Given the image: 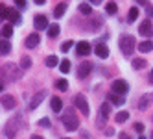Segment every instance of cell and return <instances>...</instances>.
Returning a JSON list of instances; mask_svg holds the SVG:
<instances>
[{"label":"cell","mask_w":153,"mask_h":139,"mask_svg":"<svg viewBox=\"0 0 153 139\" xmlns=\"http://www.w3.org/2000/svg\"><path fill=\"white\" fill-rule=\"evenodd\" d=\"M146 11H148V15H149V17H153V8H151V6H148V8H146Z\"/></svg>","instance_id":"37"},{"label":"cell","mask_w":153,"mask_h":139,"mask_svg":"<svg viewBox=\"0 0 153 139\" xmlns=\"http://www.w3.org/2000/svg\"><path fill=\"white\" fill-rule=\"evenodd\" d=\"M50 104H52V110L56 111V113H59V111L63 110V102H61V98H59V97H53Z\"/></svg>","instance_id":"17"},{"label":"cell","mask_w":153,"mask_h":139,"mask_svg":"<svg viewBox=\"0 0 153 139\" xmlns=\"http://www.w3.org/2000/svg\"><path fill=\"white\" fill-rule=\"evenodd\" d=\"M35 28H37V30L48 28V19H46L45 15H37V17H35Z\"/></svg>","instance_id":"14"},{"label":"cell","mask_w":153,"mask_h":139,"mask_svg":"<svg viewBox=\"0 0 153 139\" xmlns=\"http://www.w3.org/2000/svg\"><path fill=\"white\" fill-rule=\"evenodd\" d=\"M129 119V113L127 111H120L118 115H116V122H126Z\"/></svg>","instance_id":"28"},{"label":"cell","mask_w":153,"mask_h":139,"mask_svg":"<svg viewBox=\"0 0 153 139\" xmlns=\"http://www.w3.org/2000/svg\"><path fill=\"white\" fill-rule=\"evenodd\" d=\"M135 130L137 132H142V130H144V124H142V122H135Z\"/></svg>","instance_id":"36"},{"label":"cell","mask_w":153,"mask_h":139,"mask_svg":"<svg viewBox=\"0 0 153 139\" xmlns=\"http://www.w3.org/2000/svg\"><path fill=\"white\" fill-rule=\"evenodd\" d=\"M138 50H140V52H151V50H153V43H151V41L140 43V45H138Z\"/></svg>","instance_id":"21"},{"label":"cell","mask_w":153,"mask_h":139,"mask_svg":"<svg viewBox=\"0 0 153 139\" xmlns=\"http://www.w3.org/2000/svg\"><path fill=\"white\" fill-rule=\"evenodd\" d=\"M17 6H19V8H24V6H26V2H24V0H20V2H17Z\"/></svg>","instance_id":"38"},{"label":"cell","mask_w":153,"mask_h":139,"mask_svg":"<svg viewBox=\"0 0 153 139\" xmlns=\"http://www.w3.org/2000/svg\"><path fill=\"white\" fill-rule=\"evenodd\" d=\"M76 54H79V56H87V54H91V45L87 41H81L76 45Z\"/></svg>","instance_id":"10"},{"label":"cell","mask_w":153,"mask_h":139,"mask_svg":"<svg viewBox=\"0 0 153 139\" xmlns=\"http://www.w3.org/2000/svg\"><path fill=\"white\" fill-rule=\"evenodd\" d=\"M63 139H70V137H63Z\"/></svg>","instance_id":"41"},{"label":"cell","mask_w":153,"mask_h":139,"mask_svg":"<svg viewBox=\"0 0 153 139\" xmlns=\"http://www.w3.org/2000/svg\"><path fill=\"white\" fill-rule=\"evenodd\" d=\"M138 139H146V137H144V135H140V137H138Z\"/></svg>","instance_id":"40"},{"label":"cell","mask_w":153,"mask_h":139,"mask_svg":"<svg viewBox=\"0 0 153 139\" xmlns=\"http://www.w3.org/2000/svg\"><path fill=\"white\" fill-rule=\"evenodd\" d=\"M74 104H76V108H78L83 115H89L91 110H89V102H87V98L83 97V95H78V97L74 98Z\"/></svg>","instance_id":"4"},{"label":"cell","mask_w":153,"mask_h":139,"mask_svg":"<svg viewBox=\"0 0 153 139\" xmlns=\"http://www.w3.org/2000/svg\"><path fill=\"white\" fill-rule=\"evenodd\" d=\"M91 71H92V63L83 61L81 65L78 67V78H87V76L91 74Z\"/></svg>","instance_id":"7"},{"label":"cell","mask_w":153,"mask_h":139,"mask_svg":"<svg viewBox=\"0 0 153 139\" xmlns=\"http://www.w3.org/2000/svg\"><path fill=\"white\" fill-rule=\"evenodd\" d=\"M109 113H111V106H109L107 102L102 104V108H100V117H102V119H109Z\"/></svg>","instance_id":"19"},{"label":"cell","mask_w":153,"mask_h":139,"mask_svg":"<svg viewBox=\"0 0 153 139\" xmlns=\"http://www.w3.org/2000/svg\"><path fill=\"white\" fill-rule=\"evenodd\" d=\"M15 98L11 97V95H4V97H2V108L4 110H13L15 108Z\"/></svg>","instance_id":"11"},{"label":"cell","mask_w":153,"mask_h":139,"mask_svg":"<svg viewBox=\"0 0 153 139\" xmlns=\"http://www.w3.org/2000/svg\"><path fill=\"white\" fill-rule=\"evenodd\" d=\"M109 100H111L113 104H116V106H122V104L126 102V98L122 97V95H116V93H111V95H109Z\"/></svg>","instance_id":"16"},{"label":"cell","mask_w":153,"mask_h":139,"mask_svg":"<svg viewBox=\"0 0 153 139\" xmlns=\"http://www.w3.org/2000/svg\"><path fill=\"white\" fill-rule=\"evenodd\" d=\"M0 52H2V56H6V54L11 52V45H9L7 39H2V43H0Z\"/></svg>","instance_id":"18"},{"label":"cell","mask_w":153,"mask_h":139,"mask_svg":"<svg viewBox=\"0 0 153 139\" xmlns=\"http://www.w3.org/2000/svg\"><path fill=\"white\" fill-rule=\"evenodd\" d=\"M57 89H59V91H67V89H68L67 80H57Z\"/></svg>","instance_id":"33"},{"label":"cell","mask_w":153,"mask_h":139,"mask_svg":"<svg viewBox=\"0 0 153 139\" xmlns=\"http://www.w3.org/2000/svg\"><path fill=\"white\" fill-rule=\"evenodd\" d=\"M72 48V41H67V43H63V47H61V52H67Z\"/></svg>","instance_id":"34"},{"label":"cell","mask_w":153,"mask_h":139,"mask_svg":"<svg viewBox=\"0 0 153 139\" xmlns=\"http://www.w3.org/2000/svg\"><path fill=\"white\" fill-rule=\"evenodd\" d=\"M127 89H129V85H127L126 80H114L113 82V93H116V95H126Z\"/></svg>","instance_id":"6"},{"label":"cell","mask_w":153,"mask_h":139,"mask_svg":"<svg viewBox=\"0 0 153 139\" xmlns=\"http://www.w3.org/2000/svg\"><path fill=\"white\" fill-rule=\"evenodd\" d=\"M11 34H13L11 24H6V26L2 28V37H4V39H7V37H11Z\"/></svg>","instance_id":"25"},{"label":"cell","mask_w":153,"mask_h":139,"mask_svg":"<svg viewBox=\"0 0 153 139\" xmlns=\"http://www.w3.org/2000/svg\"><path fill=\"white\" fill-rule=\"evenodd\" d=\"M138 32L144 37H151V34H153V23L148 19V20H144V23L140 24V28H138Z\"/></svg>","instance_id":"8"},{"label":"cell","mask_w":153,"mask_h":139,"mask_svg":"<svg viewBox=\"0 0 153 139\" xmlns=\"http://www.w3.org/2000/svg\"><path fill=\"white\" fill-rule=\"evenodd\" d=\"M63 124H65V128H67L68 132L78 130L79 121H78V115H76L74 110H65V113H63Z\"/></svg>","instance_id":"1"},{"label":"cell","mask_w":153,"mask_h":139,"mask_svg":"<svg viewBox=\"0 0 153 139\" xmlns=\"http://www.w3.org/2000/svg\"><path fill=\"white\" fill-rule=\"evenodd\" d=\"M19 122V117H15V119H11V121H7V124L4 126V132H6V137H15V134H17V128L19 126H15Z\"/></svg>","instance_id":"5"},{"label":"cell","mask_w":153,"mask_h":139,"mask_svg":"<svg viewBox=\"0 0 153 139\" xmlns=\"http://www.w3.org/2000/svg\"><path fill=\"white\" fill-rule=\"evenodd\" d=\"M24 45H26L28 48H35V47L39 45V35H37V34H30V35L26 37V41H24Z\"/></svg>","instance_id":"13"},{"label":"cell","mask_w":153,"mask_h":139,"mask_svg":"<svg viewBox=\"0 0 153 139\" xmlns=\"http://www.w3.org/2000/svg\"><path fill=\"white\" fill-rule=\"evenodd\" d=\"M20 67H22V69H30V67H31V59H30L28 56H24L22 61H20Z\"/></svg>","instance_id":"31"},{"label":"cell","mask_w":153,"mask_h":139,"mask_svg":"<svg viewBox=\"0 0 153 139\" xmlns=\"http://www.w3.org/2000/svg\"><path fill=\"white\" fill-rule=\"evenodd\" d=\"M57 34H59V26L57 24H52L48 28V37H57Z\"/></svg>","instance_id":"26"},{"label":"cell","mask_w":153,"mask_h":139,"mask_svg":"<svg viewBox=\"0 0 153 139\" xmlns=\"http://www.w3.org/2000/svg\"><path fill=\"white\" fill-rule=\"evenodd\" d=\"M46 95H48V91H46V89H42V91H39V93L35 95V97L31 98V102H30V110H35L37 106H39V104H41L42 100H45V97H46Z\"/></svg>","instance_id":"9"},{"label":"cell","mask_w":153,"mask_h":139,"mask_svg":"<svg viewBox=\"0 0 153 139\" xmlns=\"http://www.w3.org/2000/svg\"><path fill=\"white\" fill-rule=\"evenodd\" d=\"M65 11H67V4L63 2V4H57V6H56V9H53V15L59 19L61 15H65Z\"/></svg>","instance_id":"20"},{"label":"cell","mask_w":153,"mask_h":139,"mask_svg":"<svg viewBox=\"0 0 153 139\" xmlns=\"http://www.w3.org/2000/svg\"><path fill=\"white\" fill-rule=\"evenodd\" d=\"M105 9H107V13H111V15H114V13H116V4H114V2H107Z\"/></svg>","instance_id":"30"},{"label":"cell","mask_w":153,"mask_h":139,"mask_svg":"<svg viewBox=\"0 0 153 139\" xmlns=\"http://www.w3.org/2000/svg\"><path fill=\"white\" fill-rule=\"evenodd\" d=\"M151 95H142V97H140V100H138V110H142V111H144L146 108H148V106L151 104Z\"/></svg>","instance_id":"15"},{"label":"cell","mask_w":153,"mask_h":139,"mask_svg":"<svg viewBox=\"0 0 153 139\" xmlns=\"http://www.w3.org/2000/svg\"><path fill=\"white\" fill-rule=\"evenodd\" d=\"M78 8H79V11H81L83 15H89V13H92V8H91V4H87V2H81Z\"/></svg>","instance_id":"24"},{"label":"cell","mask_w":153,"mask_h":139,"mask_svg":"<svg viewBox=\"0 0 153 139\" xmlns=\"http://www.w3.org/2000/svg\"><path fill=\"white\" fill-rule=\"evenodd\" d=\"M133 69H137V71H140V69H144L146 67V59H142V58H137V59H133Z\"/></svg>","instance_id":"22"},{"label":"cell","mask_w":153,"mask_h":139,"mask_svg":"<svg viewBox=\"0 0 153 139\" xmlns=\"http://www.w3.org/2000/svg\"><path fill=\"white\" fill-rule=\"evenodd\" d=\"M30 139H42V137H41V135H31Z\"/></svg>","instance_id":"39"},{"label":"cell","mask_w":153,"mask_h":139,"mask_svg":"<svg viewBox=\"0 0 153 139\" xmlns=\"http://www.w3.org/2000/svg\"><path fill=\"white\" fill-rule=\"evenodd\" d=\"M151 139H153V134H151Z\"/></svg>","instance_id":"42"},{"label":"cell","mask_w":153,"mask_h":139,"mask_svg":"<svg viewBox=\"0 0 153 139\" xmlns=\"http://www.w3.org/2000/svg\"><path fill=\"white\" fill-rule=\"evenodd\" d=\"M94 52H96V56H98V58H102V59H105V58L109 56V48H107V45H103V43L96 45Z\"/></svg>","instance_id":"12"},{"label":"cell","mask_w":153,"mask_h":139,"mask_svg":"<svg viewBox=\"0 0 153 139\" xmlns=\"http://www.w3.org/2000/svg\"><path fill=\"white\" fill-rule=\"evenodd\" d=\"M39 126H42V128H50V119H41V121H39Z\"/></svg>","instance_id":"35"},{"label":"cell","mask_w":153,"mask_h":139,"mask_svg":"<svg viewBox=\"0 0 153 139\" xmlns=\"http://www.w3.org/2000/svg\"><path fill=\"white\" fill-rule=\"evenodd\" d=\"M9 20H11L13 24H20V15L15 13V11H11V15H9Z\"/></svg>","instance_id":"32"},{"label":"cell","mask_w":153,"mask_h":139,"mask_svg":"<svg viewBox=\"0 0 153 139\" xmlns=\"http://www.w3.org/2000/svg\"><path fill=\"white\" fill-rule=\"evenodd\" d=\"M19 78V67L15 63H6L2 69V80H17Z\"/></svg>","instance_id":"3"},{"label":"cell","mask_w":153,"mask_h":139,"mask_svg":"<svg viewBox=\"0 0 153 139\" xmlns=\"http://www.w3.org/2000/svg\"><path fill=\"white\" fill-rule=\"evenodd\" d=\"M59 69H61L63 72H68V71H70V61H68V59H63L61 65H59Z\"/></svg>","instance_id":"29"},{"label":"cell","mask_w":153,"mask_h":139,"mask_svg":"<svg viewBox=\"0 0 153 139\" xmlns=\"http://www.w3.org/2000/svg\"><path fill=\"white\" fill-rule=\"evenodd\" d=\"M57 63H59V61H57V58H56V56H48V58H46V67H48V69L56 67Z\"/></svg>","instance_id":"27"},{"label":"cell","mask_w":153,"mask_h":139,"mask_svg":"<svg viewBox=\"0 0 153 139\" xmlns=\"http://www.w3.org/2000/svg\"><path fill=\"white\" fill-rule=\"evenodd\" d=\"M120 50H122L126 56H131L133 50H135V39L131 35H122V39H120Z\"/></svg>","instance_id":"2"},{"label":"cell","mask_w":153,"mask_h":139,"mask_svg":"<svg viewBox=\"0 0 153 139\" xmlns=\"http://www.w3.org/2000/svg\"><path fill=\"white\" fill-rule=\"evenodd\" d=\"M137 17H138V8H137V6H133V8L129 9V15H127L129 23H135V20H137Z\"/></svg>","instance_id":"23"}]
</instances>
